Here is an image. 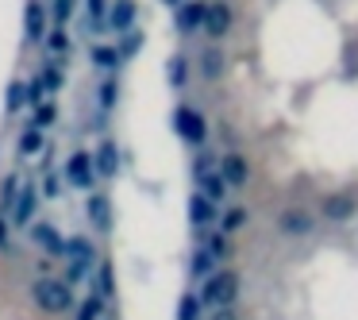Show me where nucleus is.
<instances>
[{
  "instance_id": "nucleus-1",
  "label": "nucleus",
  "mask_w": 358,
  "mask_h": 320,
  "mask_svg": "<svg viewBox=\"0 0 358 320\" xmlns=\"http://www.w3.org/2000/svg\"><path fill=\"white\" fill-rule=\"evenodd\" d=\"M31 301L39 305L43 312H70L73 309V289L70 281H58V278H35L31 286Z\"/></svg>"
},
{
  "instance_id": "nucleus-2",
  "label": "nucleus",
  "mask_w": 358,
  "mask_h": 320,
  "mask_svg": "<svg viewBox=\"0 0 358 320\" xmlns=\"http://www.w3.org/2000/svg\"><path fill=\"white\" fill-rule=\"evenodd\" d=\"M173 127H178V135L189 143V147H204V139H208V124H204V116L196 109H189V104H181V109L173 112Z\"/></svg>"
},
{
  "instance_id": "nucleus-3",
  "label": "nucleus",
  "mask_w": 358,
  "mask_h": 320,
  "mask_svg": "<svg viewBox=\"0 0 358 320\" xmlns=\"http://www.w3.org/2000/svg\"><path fill=\"white\" fill-rule=\"evenodd\" d=\"M235 289H239V278H235L231 270H220V274H212V278L201 286V301L216 305V309H227V301L235 297Z\"/></svg>"
},
{
  "instance_id": "nucleus-4",
  "label": "nucleus",
  "mask_w": 358,
  "mask_h": 320,
  "mask_svg": "<svg viewBox=\"0 0 358 320\" xmlns=\"http://www.w3.org/2000/svg\"><path fill=\"white\" fill-rule=\"evenodd\" d=\"M66 181L78 186V189H89L96 181V162H93L89 151H73L70 155V162H66Z\"/></svg>"
},
{
  "instance_id": "nucleus-5",
  "label": "nucleus",
  "mask_w": 358,
  "mask_h": 320,
  "mask_svg": "<svg viewBox=\"0 0 358 320\" xmlns=\"http://www.w3.org/2000/svg\"><path fill=\"white\" fill-rule=\"evenodd\" d=\"M208 8L212 4H201V0H185L178 8V27L181 32H196V27L208 24Z\"/></svg>"
},
{
  "instance_id": "nucleus-6",
  "label": "nucleus",
  "mask_w": 358,
  "mask_h": 320,
  "mask_svg": "<svg viewBox=\"0 0 358 320\" xmlns=\"http://www.w3.org/2000/svg\"><path fill=\"white\" fill-rule=\"evenodd\" d=\"M220 174L227 178V186H231V189H243V186H247V178H250V166H247V158H243V155H235V151H231V155H224V162H220Z\"/></svg>"
},
{
  "instance_id": "nucleus-7",
  "label": "nucleus",
  "mask_w": 358,
  "mask_h": 320,
  "mask_svg": "<svg viewBox=\"0 0 358 320\" xmlns=\"http://www.w3.org/2000/svg\"><path fill=\"white\" fill-rule=\"evenodd\" d=\"M24 24H27V39H31V43H43V39H47V8H43L39 0H27Z\"/></svg>"
},
{
  "instance_id": "nucleus-8",
  "label": "nucleus",
  "mask_w": 358,
  "mask_h": 320,
  "mask_svg": "<svg viewBox=\"0 0 358 320\" xmlns=\"http://www.w3.org/2000/svg\"><path fill=\"white\" fill-rule=\"evenodd\" d=\"M31 239L39 243L47 255H62L66 243H70V239H62V235H58V228H50V224H31Z\"/></svg>"
},
{
  "instance_id": "nucleus-9",
  "label": "nucleus",
  "mask_w": 358,
  "mask_h": 320,
  "mask_svg": "<svg viewBox=\"0 0 358 320\" xmlns=\"http://www.w3.org/2000/svg\"><path fill=\"white\" fill-rule=\"evenodd\" d=\"M189 220H193L196 228H208L212 220H216V201L204 193H193L189 197Z\"/></svg>"
},
{
  "instance_id": "nucleus-10",
  "label": "nucleus",
  "mask_w": 358,
  "mask_h": 320,
  "mask_svg": "<svg viewBox=\"0 0 358 320\" xmlns=\"http://www.w3.org/2000/svg\"><path fill=\"white\" fill-rule=\"evenodd\" d=\"M204 32H208L212 39H224V35L231 32V8H227V4H212V8H208V24H204Z\"/></svg>"
},
{
  "instance_id": "nucleus-11",
  "label": "nucleus",
  "mask_w": 358,
  "mask_h": 320,
  "mask_svg": "<svg viewBox=\"0 0 358 320\" xmlns=\"http://www.w3.org/2000/svg\"><path fill=\"white\" fill-rule=\"evenodd\" d=\"M135 0H116L112 4V12H108V27H116V32H131V24H135Z\"/></svg>"
},
{
  "instance_id": "nucleus-12",
  "label": "nucleus",
  "mask_w": 358,
  "mask_h": 320,
  "mask_svg": "<svg viewBox=\"0 0 358 320\" xmlns=\"http://www.w3.org/2000/svg\"><path fill=\"white\" fill-rule=\"evenodd\" d=\"M196 193H204V197H212V201H220V197L227 193V178H224V174H216V170L196 174Z\"/></svg>"
},
{
  "instance_id": "nucleus-13",
  "label": "nucleus",
  "mask_w": 358,
  "mask_h": 320,
  "mask_svg": "<svg viewBox=\"0 0 358 320\" xmlns=\"http://www.w3.org/2000/svg\"><path fill=\"white\" fill-rule=\"evenodd\" d=\"M35 204H39V197H35V186H24V189H20V201H16V212H12V220H16V224H31V220H35Z\"/></svg>"
},
{
  "instance_id": "nucleus-14",
  "label": "nucleus",
  "mask_w": 358,
  "mask_h": 320,
  "mask_svg": "<svg viewBox=\"0 0 358 320\" xmlns=\"http://www.w3.org/2000/svg\"><path fill=\"white\" fill-rule=\"evenodd\" d=\"M320 212H324L327 220H350V212H355V201H350L347 193H331V197L324 201V209H320Z\"/></svg>"
},
{
  "instance_id": "nucleus-15",
  "label": "nucleus",
  "mask_w": 358,
  "mask_h": 320,
  "mask_svg": "<svg viewBox=\"0 0 358 320\" xmlns=\"http://www.w3.org/2000/svg\"><path fill=\"white\" fill-rule=\"evenodd\" d=\"M120 170V151L112 139L101 143V151H96V174H104V178H112V174Z\"/></svg>"
},
{
  "instance_id": "nucleus-16",
  "label": "nucleus",
  "mask_w": 358,
  "mask_h": 320,
  "mask_svg": "<svg viewBox=\"0 0 358 320\" xmlns=\"http://www.w3.org/2000/svg\"><path fill=\"white\" fill-rule=\"evenodd\" d=\"M212 266H216V255H212L208 247H196L193 251V263H189V274L201 278V281H208L212 278Z\"/></svg>"
},
{
  "instance_id": "nucleus-17",
  "label": "nucleus",
  "mask_w": 358,
  "mask_h": 320,
  "mask_svg": "<svg viewBox=\"0 0 358 320\" xmlns=\"http://www.w3.org/2000/svg\"><path fill=\"white\" fill-rule=\"evenodd\" d=\"M281 232H289V235H308V232H312V220L304 216L301 209H289V212H281Z\"/></svg>"
},
{
  "instance_id": "nucleus-18",
  "label": "nucleus",
  "mask_w": 358,
  "mask_h": 320,
  "mask_svg": "<svg viewBox=\"0 0 358 320\" xmlns=\"http://www.w3.org/2000/svg\"><path fill=\"white\" fill-rule=\"evenodd\" d=\"M201 74H204L208 81H216L220 74H224V55H220L216 47H208V50L201 55Z\"/></svg>"
},
{
  "instance_id": "nucleus-19",
  "label": "nucleus",
  "mask_w": 358,
  "mask_h": 320,
  "mask_svg": "<svg viewBox=\"0 0 358 320\" xmlns=\"http://www.w3.org/2000/svg\"><path fill=\"white\" fill-rule=\"evenodd\" d=\"M120 47H93V66L96 70H116L120 66Z\"/></svg>"
},
{
  "instance_id": "nucleus-20",
  "label": "nucleus",
  "mask_w": 358,
  "mask_h": 320,
  "mask_svg": "<svg viewBox=\"0 0 358 320\" xmlns=\"http://www.w3.org/2000/svg\"><path fill=\"white\" fill-rule=\"evenodd\" d=\"M66 255H70V258H78V263H89V266H93V243H89V239H81V235H73V239L70 243H66Z\"/></svg>"
},
{
  "instance_id": "nucleus-21",
  "label": "nucleus",
  "mask_w": 358,
  "mask_h": 320,
  "mask_svg": "<svg viewBox=\"0 0 358 320\" xmlns=\"http://www.w3.org/2000/svg\"><path fill=\"white\" fill-rule=\"evenodd\" d=\"M201 309H204L201 293H185L178 305V320H201Z\"/></svg>"
},
{
  "instance_id": "nucleus-22",
  "label": "nucleus",
  "mask_w": 358,
  "mask_h": 320,
  "mask_svg": "<svg viewBox=\"0 0 358 320\" xmlns=\"http://www.w3.org/2000/svg\"><path fill=\"white\" fill-rule=\"evenodd\" d=\"M78 320H104V297H85L78 305Z\"/></svg>"
},
{
  "instance_id": "nucleus-23",
  "label": "nucleus",
  "mask_w": 358,
  "mask_h": 320,
  "mask_svg": "<svg viewBox=\"0 0 358 320\" xmlns=\"http://www.w3.org/2000/svg\"><path fill=\"white\" fill-rule=\"evenodd\" d=\"M89 220H93L96 228H104V224H108V201H104L101 193H96V197H89Z\"/></svg>"
},
{
  "instance_id": "nucleus-24",
  "label": "nucleus",
  "mask_w": 358,
  "mask_h": 320,
  "mask_svg": "<svg viewBox=\"0 0 358 320\" xmlns=\"http://www.w3.org/2000/svg\"><path fill=\"white\" fill-rule=\"evenodd\" d=\"M20 189H24V186H20V178H16V174H12V178L4 181V201H0V209H4V212H16Z\"/></svg>"
},
{
  "instance_id": "nucleus-25",
  "label": "nucleus",
  "mask_w": 358,
  "mask_h": 320,
  "mask_svg": "<svg viewBox=\"0 0 358 320\" xmlns=\"http://www.w3.org/2000/svg\"><path fill=\"white\" fill-rule=\"evenodd\" d=\"M20 151H24V155H39L43 151V132L39 127H27V132L20 135Z\"/></svg>"
},
{
  "instance_id": "nucleus-26",
  "label": "nucleus",
  "mask_w": 358,
  "mask_h": 320,
  "mask_svg": "<svg viewBox=\"0 0 358 320\" xmlns=\"http://www.w3.org/2000/svg\"><path fill=\"white\" fill-rule=\"evenodd\" d=\"M185 78H189V62H185L181 55H173V58H170V85L181 89V85H185Z\"/></svg>"
},
{
  "instance_id": "nucleus-27",
  "label": "nucleus",
  "mask_w": 358,
  "mask_h": 320,
  "mask_svg": "<svg viewBox=\"0 0 358 320\" xmlns=\"http://www.w3.org/2000/svg\"><path fill=\"white\" fill-rule=\"evenodd\" d=\"M55 116H58V109H55V104H39V109H35V116H31V127H39V132H43V127H50V124H55Z\"/></svg>"
},
{
  "instance_id": "nucleus-28",
  "label": "nucleus",
  "mask_w": 358,
  "mask_h": 320,
  "mask_svg": "<svg viewBox=\"0 0 358 320\" xmlns=\"http://www.w3.org/2000/svg\"><path fill=\"white\" fill-rule=\"evenodd\" d=\"M104 12H112L104 0H89V20H93V32H101V27H108V20H104Z\"/></svg>"
},
{
  "instance_id": "nucleus-29",
  "label": "nucleus",
  "mask_w": 358,
  "mask_h": 320,
  "mask_svg": "<svg viewBox=\"0 0 358 320\" xmlns=\"http://www.w3.org/2000/svg\"><path fill=\"white\" fill-rule=\"evenodd\" d=\"M4 101H8V109L16 112L20 104L27 101V85H24V81H12V85H8V93H4Z\"/></svg>"
},
{
  "instance_id": "nucleus-30",
  "label": "nucleus",
  "mask_w": 358,
  "mask_h": 320,
  "mask_svg": "<svg viewBox=\"0 0 358 320\" xmlns=\"http://www.w3.org/2000/svg\"><path fill=\"white\" fill-rule=\"evenodd\" d=\"M112 289H116V281H112V266L104 263L101 274H96V297H112Z\"/></svg>"
},
{
  "instance_id": "nucleus-31",
  "label": "nucleus",
  "mask_w": 358,
  "mask_h": 320,
  "mask_svg": "<svg viewBox=\"0 0 358 320\" xmlns=\"http://www.w3.org/2000/svg\"><path fill=\"white\" fill-rule=\"evenodd\" d=\"M96 101H101V109H112V104H116V78H108L96 89Z\"/></svg>"
},
{
  "instance_id": "nucleus-32",
  "label": "nucleus",
  "mask_w": 358,
  "mask_h": 320,
  "mask_svg": "<svg viewBox=\"0 0 358 320\" xmlns=\"http://www.w3.org/2000/svg\"><path fill=\"white\" fill-rule=\"evenodd\" d=\"M201 247H208L216 258H224V255H227V235H204Z\"/></svg>"
},
{
  "instance_id": "nucleus-33",
  "label": "nucleus",
  "mask_w": 358,
  "mask_h": 320,
  "mask_svg": "<svg viewBox=\"0 0 358 320\" xmlns=\"http://www.w3.org/2000/svg\"><path fill=\"white\" fill-rule=\"evenodd\" d=\"M139 47H143V35H127V39L120 43V55H124V58H135V50H139Z\"/></svg>"
},
{
  "instance_id": "nucleus-34",
  "label": "nucleus",
  "mask_w": 358,
  "mask_h": 320,
  "mask_svg": "<svg viewBox=\"0 0 358 320\" xmlns=\"http://www.w3.org/2000/svg\"><path fill=\"white\" fill-rule=\"evenodd\" d=\"M85 274H89V263L70 258V270H66V278H70V281H85Z\"/></svg>"
},
{
  "instance_id": "nucleus-35",
  "label": "nucleus",
  "mask_w": 358,
  "mask_h": 320,
  "mask_svg": "<svg viewBox=\"0 0 358 320\" xmlns=\"http://www.w3.org/2000/svg\"><path fill=\"white\" fill-rule=\"evenodd\" d=\"M70 12H73V0H55V20H58V24H66Z\"/></svg>"
},
{
  "instance_id": "nucleus-36",
  "label": "nucleus",
  "mask_w": 358,
  "mask_h": 320,
  "mask_svg": "<svg viewBox=\"0 0 358 320\" xmlns=\"http://www.w3.org/2000/svg\"><path fill=\"white\" fill-rule=\"evenodd\" d=\"M43 93H47V81L35 78L31 85H27V101H43Z\"/></svg>"
},
{
  "instance_id": "nucleus-37",
  "label": "nucleus",
  "mask_w": 358,
  "mask_h": 320,
  "mask_svg": "<svg viewBox=\"0 0 358 320\" xmlns=\"http://www.w3.org/2000/svg\"><path fill=\"white\" fill-rule=\"evenodd\" d=\"M39 78H43V81H47V89H58V85H62V74H58V70H55V66H47V70H43V74H39Z\"/></svg>"
},
{
  "instance_id": "nucleus-38",
  "label": "nucleus",
  "mask_w": 358,
  "mask_h": 320,
  "mask_svg": "<svg viewBox=\"0 0 358 320\" xmlns=\"http://www.w3.org/2000/svg\"><path fill=\"white\" fill-rule=\"evenodd\" d=\"M47 47H50V50H62V47H66V35H62V32H50V35H47Z\"/></svg>"
},
{
  "instance_id": "nucleus-39",
  "label": "nucleus",
  "mask_w": 358,
  "mask_h": 320,
  "mask_svg": "<svg viewBox=\"0 0 358 320\" xmlns=\"http://www.w3.org/2000/svg\"><path fill=\"white\" fill-rule=\"evenodd\" d=\"M243 224V209H235L231 216H224V232H231V228H239Z\"/></svg>"
},
{
  "instance_id": "nucleus-40",
  "label": "nucleus",
  "mask_w": 358,
  "mask_h": 320,
  "mask_svg": "<svg viewBox=\"0 0 358 320\" xmlns=\"http://www.w3.org/2000/svg\"><path fill=\"white\" fill-rule=\"evenodd\" d=\"M58 189H62V186H58V174H50V178H47V197H55Z\"/></svg>"
},
{
  "instance_id": "nucleus-41",
  "label": "nucleus",
  "mask_w": 358,
  "mask_h": 320,
  "mask_svg": "<svg viewBox=\"0 0 358 320\" xmlns=\"http://www.w3.org/2000/svg\"><path fill=\"white\" fill-rule=\"evenodd\" d=\"M212 320H235V316H231V312H227V309H220V312H216V316H212Z\"/></svg>"
},
{
  "instance_id": "nucleus-42",
  "label": "nucleus",
  "mask_w": 358,
  "mask_h": 320,
  "mask_svg": "<svg viewBox=\"0 0 358 320\" xmlns=\"http://www.w3.org/2000/svg\"><path fill=\"white\" fill-rule=\"evenodd\" d=\"M4 235H8V224H4V216H0V243H4Z\"/></svg>"
},
{
  "instance_id": "nucleus-43",
  "label": "nucleus",
  "mask_w": 358,
  "mask_h": 320,
  "mask_svg": "<svg viewBox=\"0 0 358 320\" xmlns=\"http://www.w3.org/2000/svg\"><path fill=\"white\" fill-rule=\"evenodd\" d=\"M162 4H170V8H181V4H185V0H162Z\"/></svg>"
}]
</instances>
